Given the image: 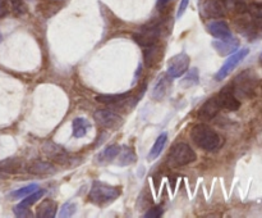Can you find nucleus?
<instances>
[{
    "instance_id": "28",
    "label": "nucleus",
    "mask_w": 262,
    "mask_h": 218,
    "mask_svg": "<svg viewBox=\"0 0 262 218\" xmlns=\"http://www.w3.org/2000/svg\"><path fill=\"white\" fill-rule=\"evenodd\" d=\"M77 210V205L74 203H66V204L61 205L60 210H59V217H71L74 214V212Z\"/></svg>"
},
{
    "instance_id": "33",
    "label": "nucleus",
    "mask_w": 262,
    "mask_h": 218,
    "mask_svg": "<svg viewBox=\"0 0 262 218\" xmlns=\"http://www.w3.org/2000/svg\"><path fill=\"white\" fill-rule=\"evenodd\" d=\"M188 3H189V0H182L181 2V5H179V9H178V18L179 17H182V14H183L184 13V10L187 9V7H188Z\"/></svg>"
},
{
    "instance_id": "15",
    "label": "nucleus",
    "mask_w": 262,
    "mask_h": 218,
    "mask_svg": "<svg viewBox=\"0 0 262 218\" xmlns=\"http://www.w3.org/2000/svg\"><path fill=\"white\" fill-rule=\"evenodd\" d=\"M207 31H209L210 35L219 38V40L232 37L230 27L228 26L227 22H224V21H214V22H210L209 25H207Z\"/></svg>"
},
{
    "instance_id": "34",
    "label": "nucleus",
    "mask_w": 262,
    "mask_h": 218,
    "mask_svg": "<svg viewBox=\"0 0 262 218\" xmlns=\"http://www.w3.org/2000/svg\"><path fill=\"white\" fill-rule=\"evenodd\" d=\"M8 13V5L4 0H0V18L4 17Z\"/></svg>"
},
{
    "instance_id": "31",
    "label": "nucleus",
    "mask_w": 262,
    "mask_h": 218,
    "mask_svg": "<svg viewBox=\"0 0 262 218\" xmlns=\"http://www.w3.org/2000/svg\"><path fill=\"white\" fill-rule=\"evenodd\" d=\"M248 12L251 13L252 17H255L256 19H262V5L261 4H251L247 8Z\"/></svg>"
},
{
    "instance_id": "13",
    "label": "nucleus",
    "mask_w": 262,
    "mask_h": 218,
    "mask_svg": "<svg viewBox=\"0 0 262 218\" xmlns=\"http://www.w3.org/2000/svg\"><path fill=\"white\" fill-rule=\"evenodd\" d=\"M222 107L219 104V100L216 96H212L210 99H207L206 102L202 104V107L199 110V118L201 120H212L217 115V113L220 112Z\"/></svg>"
},
{
    "instance_id": "4",
    "label": "nucleus",
    "mask_w": 262,
    "mask_h": 218,
    "mask_svg": "<svg viewBox=\"0 0 262 218\" xmlns=\"http://www.w3.org/2000/svg\"><path fill=\"white\" fill-rule=\"evenodd\" d=\"M197 155L193 149L186 143H178L171 148L168 155V163L170 167H183L196 161Z\"/></svg>"
},
{
    "instance_id": "14",
    "label": "nucleus",
    "mask_w": 262,
    "mask_h": 218,
    "mask_svg": "<svg viewBox=\"0 0 262 218\" xmlns=\"http://www.w3.org/2000/svg\"><path fill=\"white\" fill-rule=\"evenodd\" d=\"M212 46H214L215 50L220 55H228V54H233L234 51L238 50V48H239V40L234 37L223 38V40L214 41Z\"/></svg>"
},
{
    "instance_id": "2",
    "label": "nucleus",
    "mask_w": 262,
    "mask_h": 218,
    "mask_svg": "<svg viewBox=\"0 0 262 218\" xmlns=\"http://www.w3.org/2000/svg\"><path fill=\"white\" fill-rule=\"evenodd\" d=\"M191 137L197 146L207 151L216 150L222 143L220 136L211 127L204 125V123L196 125L192 128Z\"/></svg>"
},
{
    "instance_id": "18",
    "label": "nucleus",
    "mask_w": 262,
    "mask_h": 218,
    "mask_svg": "<svg viewBox=\"0 0 262 218\" xmlns=\"http://www.w3.org/2000/svg\"><path fill=\"white\" fill-rule=\"evenodd\" d=\"M130 96V92H122V94H100L95 99L96 102L102 103V104H118L124 100H127Z\"/></svg>"
},
{
    "instance_id": "29",
    "label": "nucleus",
    "mask_w": 262,
    "mask_h": 218,
    "mask_svg": "<svg viewBox=\"0 0 262 218\" xmlns=\"http://www.w3.org/2000/svg\"><path fill=\"white\" fill-rule=\"evenodd\" d=\"M197 82H199V71L196 68H193L192 71H189L186 78L183 80V84H186L187 86H191V85H196Z\"/></svg>"
},
{
    "instance_id": "22",
    "label": "nucleus",
    "mask_w": 262,
    "mask_h": 218,
    "mask_svg": "<svg viewBox=\"0 0 262 218\" xmlns=\"http://www.w3.org/2000/svg\"><path fill=\"white\" fill-rule=\"evenodd\" d=\"M119 150H120V146L117 145V144H113V145H109L107 148H105L104 150L100 153L99 158L97 159H99L100 163H104V162H110V161H113V159L117 158Z\"/></svg>"
},
{
    "instance_id": "26",
    "label": "nucleus",
    "mask_w": 262,
    "mask_h": 218,
    "mask_svg": "<svg viewBox=\"0 0 262 218\" xmlns=\"http://www.w3.org/2000/svg\"><path fill=\"white\" fill-rule=\"evenodd\" d=\"M9 4L12 12L18 17L27 13V7H26V3L23 0H9Z\"/></svg>"
},
{
    "instance_id": "32",
    "label": "nucleus",
    "mask_w": 262,
    "mask_h": 218,
    "mask_svg": "<svg viewBox=\"0 0 262 218\" xmlns=\"http://www.w3.org/2000/svg\"><path fill=\"white\" fill-rule=\"evenodd\" d=\"M14 214L17 217H32V213L28 209V207H25V205H17L14 207Z\"/></svg>"
},
{
    "instance_id": "6",
    "label": "nucleus",
    "mask_w": 262,
    "mask_h": 218,
    "mask_svg": "<svg viewBox=\"0 0 262 218\" xmlns=\"http://www.w3.org/2000/svg\"><path fill=\"white\" fill-rule=\"evenodd\" d=\"M248 53H250L248 49H241V50L233 53L232 55L225 61V63L223 64L222 68L219 69V72H217L216 76H215V80H216V81H222V80H224L225 77H227L228 74H229L230 72H232L233 69H234L235 67H237L238 64H239L248 55Z\"/></svg>"
},
{
    "instance_id": "1",
    "label": "nucleus",
    "mask_w": 262,
    "mask_h": 218,
    "mask_svg": "<svg viewBox=\"0 0 262 218\" xmlns=\"http://www.w3.org/2000/svg\"><path fill=\"white\" fill-rule=\"evenodd\" d=\"M258 86V76L252 69L241 72L232 82V90L238 99H250Z\"/></svg>"
},
{
    "instance_id": "36",
    "label": "nucleus",
    "mask_w": 262,
    "mask_h": 218,
    "mask_svg": "<svg viewBox=\"0 0 262 218\" xmlns=\"http://www.w3.org/2000/svg\"><path fill=\"white\" fill-rule=\"evenodd\" d=\"M260 63H261V66H262V53H261V55H260Z\"/></svg>"
},
{
    "instance_id": "11",
    "label": "nucleus",
    "mask_w": 262,
    "mask_h": 218,
    "mask_svg": "<svg viewBox=\"0 0 262 218\" xmlns=\"http://www.w3.org/2000/svg\"><path fill=\"white\" fill-rule=\"evenodd\" d=\"M200 10L204 18H217L225 14V5L220 0H202Z\"/></svg>"
},
{
    "instance_id": "30",
    "label": "nucleus",
    "mask_w": 262,
    "mask_h": 218,
    "mask_svg": "<svg viewBox=\"0 0 262 218\" xmlns=\"http://www.w3.org/2000/svg\"><path fill=\"white\" fill-rule=\"evenodd\" d=\"M163 215V208L160 207V205H156V207H152L150 208V209L147 210V212L143 214V217L146 218H159Z\"/></svg>"
},
{
    "instance_id": "10",
    "label": "nucleus",
    "mask_w": 262,
    "mask_h": 218,
    "mask_svg": "<svg viewBox=\"0 0 262 218\" xmlns=\"http://www.w3.org/2000/svg\"><path fill=\"white\" fill-rule=\"evenodd\" d=\"M217 100H219V104L223 109L228 110V112H235L241 108V102L237 96L233 92L232 87L225 86L224 89H222V91L217 95Z\"/></svg>"
},
{
    "instance_id": "24",
    "label": "nucleus",
    "mask_w": 262,
    "mask_h": 218,
    "mask_svg": "<svg viewBox=\"0 0 262 218\" xmlns=\"http://www.w3.org/2000/svg\"><path fill=\"white\" fill-rule=\"evenodd\" d=\"M20 169V161L19 159H5L4 162L0 163V172H19Z\"/></svg>"
},
{
    "instance_id": "19",
    "label": "nucleus",
    "mask_w": 262,
    "mask_h": 218,
    "mask_svg": "<svg viewBox=\"0 0 262 218\" xmlns=\"http://www.w3.org/2000/svg\"><path fill=\"white\" fill-rule=\"evenodd\" d=\"M73 136L77 138H81V137H84V136L87 135V132H89L90 127H91V125H90L89 121L86 120V118H76V120L73 121Z\"/></svg>"
},
{
    "instance_id": "20",
    "label": "nucleus",
    "mask_w": 262,
    "mask_h": 218,
    "mask_svg": "<svg viewBox=\"0 0 262 218\" xmlns=\"http://www.w3.org/2000/svg\"><path fill=\"white\" fill-rule=\"evenodd\" d=\"M117 158L119 166H129V164L136 162V154L133 149H130L129 146H123V148H120Z\"/></svg>"
},
{
    "instance_id": "17",
    "label": "nucleus",
    "mask_w": 262,
    "mask_h": 218,
    "mask_svg": "<svg viewBox=\"0 0 262 218\" xmlns=\"http://www.w3.org/2000/svg\"><path fill=\"white\" fill-rule=\"evenodd\" d=\"M58 205L54 200L46 199L41 202L36 208V215L40 218H53L56 215Z\"/></svg>"
},
{
    "instance_id": "25",
    "label": "nucleus",
    "mask_w": 262,
    "mask_h": 218,
    "mask_svg": "<svg viewBox=\"0 0 262 218\" xmlns=\"http://www.w3.org/2000/svg\"><path fill=\"white\" fill-rule=\"evenodd\" d=\"M43 194H45V190L37 189L36 191L31 192L30 195H27V196L23 199V202L20 203V205H25V207H31V205L35 204L36 202H38V200L43 196Z\"/></svg>"
},
{
    "instance_id": "5",
    "label": "nucleus",
    "mask_w": 262,
    "mask_h": 218,
    "mask_svg": "<svg viewBox=\"0 0 262 218\" xmlns=\"http://www.w3.org/2000/svg\"><path fill=\"white\" fill-rule=\"evenodd\" d=\"M159 37H160V25L158 22H151L148 25L142 26L133 35V40L142 48H147V46L156 44Z\"/></svg>"
},
{
    "instance_id": "8",
    "label": "nucleus",
    "mask_w": 262,
    "mask_h": 218,
    "mask_svg": "<svg viewBox=\"0 0 262 218\" xmlns=\"http://www.w3.org/2000/svg\"><path fill=\"white\" fill-rule=\"evenodd\" d=\"M42 151L48 158L53 159L56 163L60 164H67L69 163V154L64 150L61 146H59L58 144L53 143V141H45L42 145Z\"/></svg>"
},
{
    "instance_id": "35",
    "label": "nucleus",
    "mask_w": 262,
    "mask_h": 218,
    "mask_svg": "<svg viewBox=\"0 0 262 218\" xmlns=\"http://www.w3.org/2000/svg\"><path fill=\"white\" fill-rule=\"evenodd\" d=\"M169 2H170V0H159V2H158V7L159 8H164L166 4H168Z\"/></svg>"
},
{
    "instance_id": "12",
    "label": "nucleus",
    "mask_w": 262,
    "mask_h": 218,
    "mask_svg": "<svg viewBox=\"0 0 262 218\" xmlns=\"http://www.w3.org/2000/svg\"><path fill=\"white\" fill-rule=\"evenodd\" d=\"M28 173L38 174V176H43V174H54L56 172V167L54 166L51 162L48 161H31L30 163L26 166Z\"/></svg>"
},
{
    "instance_id": "21",
    "label": "nucleus",
    "mask_w": 262,
    "mask_h": 218,
    "mask_svg": "<svg viewBox=\"0 0 262 218\" xmlns=\"http://www.w3.org/2000/svg\"><path fill=\"white\" fill-rule=\"evenodd\" d=\"M166 141H168V133L163 132L160 136H159L158 140L155 141L152 148H151L150 153H148V161H155V159L160 155L164 146H165Z\"/></svg>"
},
{
    "instance_id": "23",
    "label": "nucleus",
    "mask_w": 262,
    "mask_h": 218,
    "mask_svg": "<svg viewBox=\"0 0 262 218\" xmlns=\"http://www.w3.org/2000/svg\"><path fill=\"white\" fill-rule=\"evenodd\" d=\"M159 54H160V49H159V46H156V44L145 48L143 55H145L146 64H147V66H152L154 63H156Z\"/></svg>"
},
{
    "instance_id": "37",
    "label": "nucleus",
    "mask_w": 262,
    "mask_h": 218,
    "mask_svg": "<svg viewBox=\"0 0 262 218\" xmlns=\"http://www.w3.org/2000/svg\"><path fill=\"white\" fill-rule=\"evenodd\" d=\"M2 40H3V37H2V33H0V43H2Z\"/></svg>"
},
{
    "instance_id": "9",
    "label": "nucleus",
    "mask_w": 262,
    "mask_h": 218,
    "mask_svg": "<svg viewBox=\"0 0 262 218\" xmlns=\"http://www.w3.org/2000/svg\"><path fill=\"white\" fill-rule=\"evenodd\" d=\"M94 118L100 126L105 128H115L122 122V117L112 109H97L94 113Z\"/></svg>"
},
{
    "instance_id": "7",
    "label": "nucleus",
    "mask_w": 262,
    "mask_h": 218,
    "mask_svg": "<svg viewBox=\"0 0 262 218\" xmlns=\"http://www.w3.org/2000/svg\"><path fill=\"white\" fill-rule=\"evenodd\" d=\"M189 56L186 53H179L169 59L168 62V74L170 77H181L188 71Z\"/></svg>"
},
{
    "instance_id": "3",
    "label": "nucleus",
    "mask_w": 262,
    "mask_h": 218,
    "mask_svg": "<svg viewBox=\"0 0 262 218\" xmlns=\"http://www.w3.org/2000/svg\"><path fill=\"white\" fill-rule=\"evenodd\" d=\"M122 192V190L117 186H110V185L104 184V182L95 181L92 184L91 190H90L89 199L95 204H107V203L114 202L118 199Z\"/></svg>"
},
{
    "instance_id": "16",
    "label": "nucleus",
    "mask_w": 262,
    "mask_h": 218,
    "mask_svg": "<svg viewBox=\"0 0 262 218\" xmlns=\"http://www.w3.org/2000/svg\"><path fill=\"white\" fill-rule=\"evenodd\" d=\"M171 85V77L169 74H161L159 77L158 82L155 84L152 90V97L155 100H163L165 95L168 94Z\"/></svg>"
},
{
    "instance_id": "27",
    "label": "nucleus",
    "mask_w": 262,
    "mask_h": 218,
    "mask_svg": "<svg viewBox=\"0 0 262 218\" xmlns=\"http://www.w3.org/2000/svg\"><path fill=\"white\" fill-rule=\"evenodd\" d=\"M38 189V186L37 185H35V184H31V185H28V186H25V187H22V189H19V190H15L14 192H12V196L13 197H26L27 196V195H30L31 192H33V191H36V190Z\"/></svg>"
}]
</instances>
